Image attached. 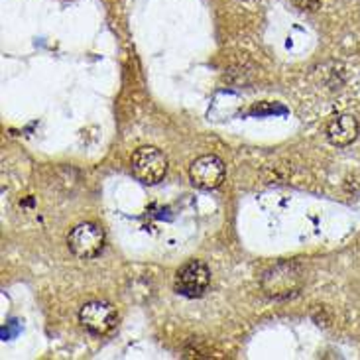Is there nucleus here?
Instances as JSON below:
<instances>
[{
	"label": "nucleus",
	"instance_id": "nucleus-1",
	"mask_svg": "<svg viewBox=\"0 0 360 360\" xmlns=\"http://www.w3.org/2000/svg\"><path fill=\"white\" fill-rule=\"evenodd\" d=\"M130 167H132V176L144 185H156L166 178L167 160L158 148L142 146L132 153Z\"/></svg>",
	"mask_w": 360,
	"mask_h": 360
},
{
	"label": "nucleus",
	"instance_id": "nucleus-2",
	"mask_svg": "<svg viewBox=\"0 0 360 360\" xmlns=\"http://www.w3.org/2000/svg\"><path fill=\"white\" fill-rule=\"evenodd\" d=\"M67 246L77 258L91 260L98 256L105 246V231L95 222H81L75 229H71Z\"/></svg>",
	"mask_w": 360,
	"mask_h": 360
},
{
	"label": "nucleus",
	"instance_id": "nucleus-3",
	"mask_svg": "<svg viewBox=\"0 0 360 360\" xmlns=\"http://www.w3.org/2000/svg\"><path fill=\"white\" fill-rule=\"evenodd\" d=\"M262 288L270 297H288L301 288V272L297 264H277L262 277Z\"/></svg>",
	"mask_w": 360,
	"mask_h": 360
},
{
	"label": "nucleus",
	"instance_id": "nucleus-4",
	"mask_svg": "<svg viewBox=\"0 0 360 360\" xmlns=\"http://www.w3.org/2000/svg\"><path fill=\"white\" fill-rule=\"evenodd\" d=\"M209 284H211V272L207 264L201 260H189L178 270L173 288L183 297H201L207 291Z\"/></svg>",
	"mask_w": 360,
	"mask_h": 360
},
{
	"label": "nucleus",
	"instance_id": "nucleus-5",
	"mask_svg": "<svg viewBox=\"0 0 360 360\" xmlns=\"http://www.w3.org/2000/svg\"><path fill=\"white\" fill-rule=\"evenodd\" d=\"M79 323L93 335H109L118 323V313L107 301H91L81 307Z\"/></svg>",
	"mask_w": 360,
	"mask_h": 360
},
{
	"label": "nucleus",
	"instance_id": "nucleus-6",
	"mask_svg": "<svg viewBox=\"0 0 360 360\" xmlns=\"http://www.w3.org/2000/svg\"><path fill=\"white\" fill-rule=\"evenodd\" d=\"M224 176H226V169H224V164H222L221 158L213 156V153H207V156H201L197 158L191 167H189V178H191V183L199 189H217L224 181Z\"/></svg>",
	"mask_w": 360,
	"mask_h": 360
},
{
	"label": "nucleus",
	"instance_id": "nucleus-7",
	"mask_svg": "<svg viewBox=\"0 0 360 360\" xmlns=\"http://www.w3.org/2000/svg\"><path fill=\"white\" fill-rule=\"evenodd\" d=\"M359 136V120L352 114H341L327 126V138L332 146H348Z\"/></svg>",
	"mask_w": 360,
	"mask_h": 360
},
{
	"label": "nucleus",
	"instance_id": "nucleus-8",
	"mask_svg": "<svg viewBox=\"0 0 360 360\" xmlns=\"http://www.w3.org/2000/svg\"><path fill=\"white\" fill-rule=\"evenodd\" d=\"M297 2L307 10H317L319 6H321V0H297Z\"/></svg>",
	"mask_w": 360,
	"mask_h": 360
}]
</instances>
